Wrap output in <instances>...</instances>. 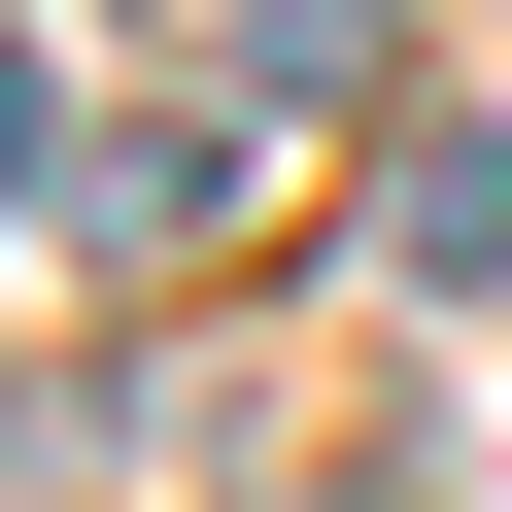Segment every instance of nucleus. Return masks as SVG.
<instances>
[{"mask_svg": "<svg viewBox=\"0 0 512 512\" xmlns=\"http://www.w3.org/2000/svg\"><path fill=\"white\" fill-rule=\"evenodd\" d=\"M0 205H69V103H35V35H0Z\"/></svg>", "mask_w": 512, "mask_h": 512, "instance_id": "nucleus-2", "label": "nucleus"}, {"mask_svg": "<svg viewBox=\"0 0 512 512\" xmlns=\"http://www.w3.org/2000/svg\"><path fill=\"white\" fill-rule=\"evenodd\" d=\"M376 239H410V274H512V137H478V103H444V137H410V171H376Z\"/></svg>", "mask_w": 512, "mask_h": 512, "instance_id": "nucleus-1", "label": "nucleus"}]
</instances>
